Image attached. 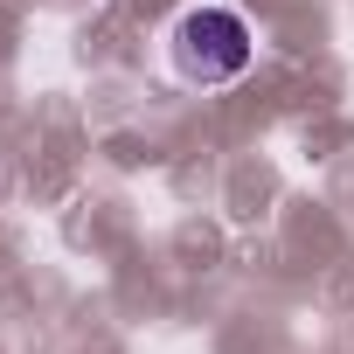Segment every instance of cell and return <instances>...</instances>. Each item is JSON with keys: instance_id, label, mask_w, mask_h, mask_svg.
<instances>
[{"instance_id": "1", "label": "cell", "mask_w": 354, "mask_h": 354, "mask_svg": "<svg viewBox=\"0 0 354 354\" xmlns=\"http://www.w3.org/2000/svg\"><path fill=\"white\" fill-rule=\"evenodd\" d=\"M174 63H181V77H195V84L243 77L250 70V28H243V15H230V8L181 15V28H174Z\"/></svg>"}]
</instances>
